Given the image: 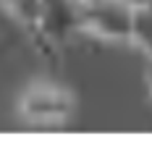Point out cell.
Masks as SVG:
<instances>
[{"instance_id":"cell-1","label":"cell","mask_w":152,"mask_h":144,"mask_svg":"<svg viewBox=\"0 0 152 144\" xmlns=\"http://www.w3.org/2000/svg\"><path fill=\"white\" fill-rule=\"evenodd\" d=\"M74 95L55 81H31L16 100V115L26 128L55 131L74 118Z\"/></svg>"},{"instance_id":"cell-3","label":"cell","mask_w":152,"mask_h":144,"mask_svg":"<svg viewBox=\"0 0 152 144\" xmlns=\"http://www.w3.org/2000/svg\"><path fill=\"white\" fill-rule=\"evenodd\" d=\"M0 3H3L5 13L13 18V21H18L24 29L34 32L39 26L42 16H45L50 0H0Z\"/></svg>"},{"instance_id":"cell-2","label":"cell","mask_w":152,"mask_h":144,"mask_svg":"<svg viewBox=\"0 0 152 144\" xmlns=\"http://www.w3.org/2000/svg\"><path fill=\"white\" fill-rule=\"evenodd\" d=\"M79 29L105 42H131L137 11L129 0H76Z\"/></svg>"}]
</instances>
